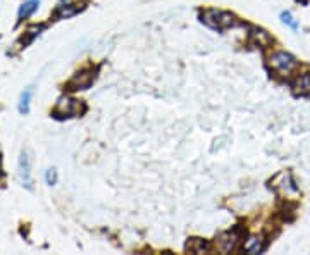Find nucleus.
<instances>
[{
	"label": "nucleus",
	"instance_id": "f257e3e1",
	"mask_svg": "<svg viewBox=\"0 0 310 255\" xmlns=\"http://www.w3.org/2000/svg\"><path fill=\"white\" fill-rule=\"evenodd\" d=\"M269 64L279 76H290L298 67V60L288 52H274L269 59Z\"/></svg>",
	"mask_w": 310,
	"mask_h": 255
},
{
	"label": "nucleus",
	"instance_id": "f03ea898",
	"mask_svg": "<svg viewBox=\"0 0 310 255\" xmlns=\"http://www.w3.org/2000/svg\"><path fill=\"white\" fill-rule=\"evenodd\" d=\"M202 21L214 29H228V28H231V26L236 24V17L231 14V12L216 11V9L205 11L203 16H202Z\"/></svg>",
	"mask_w": 310,
	"mask_h": 255
},
{
	"label": "nucleus",
	"instance_id": "7ed1b4c3",
	"mask_svg": "<svg viewBox=\"0 0 310 255\" xmlns=\"http://www.w3.org/2000/svg\"><path fill=\"white\" fill-rule=\"evenodd\" d=\"M272 187L276 188L278 192L285 193L286 197L296 195V193H298V187L295 185V181L291 178L290 172H281V174H278L276 179L272 181Z\"/></svg>",
	"mask_w": 310,
	"mask_h": 255
},
{
	"label": "nucleus",
	"instance_id": "20e7f679",
	"mask_svg": "<svg viewBox=\"0 0 310 255\" xmlns=\"http://www.w3.org/2000/svg\"><path fill=\"white\" fill-rule=\"evenodd\" d=\"M55 112H57V114L60 112V114H64V116H76V114L85 112V105H83L80 100H73V98H60Z\"/></svg>",
	"mask_w": 310,
	"mask_h": 255
},
{
	"label": "nucleus",
	"instance_id": "39448f33",
	"mask_svg": "<svg viewBox=\"0 0 310 255\" xmlns=\"http://www.w3.org/2000/svg\"><path fill=\"white\" fill-rule=\"evenodd\" d=\"M29 169H31V159H29L28 152H23V154H21V159H19V178H21L23 187H26V188L33 187L31 171H29Z\"/></svg>",
	"mask_w": 310,
	"mask_h": 255
},
{
	"label": "nucleus",
	"instance_id": "423d86ee",
	"mask_svg": "<svg viewBox=\"0 0 310 255\" xmlns=\"http://www.w3.org/2000/svg\"><path fill=\"white\" fill-rule=\"evenodd\" d=\"M95 81V72L93 71H81L69 81V90H86L90 88V85Z\"/></svg>",
	"mask_w": 310,
	"mask_h": 255
},
{
	"label": "nucleus",
	"instance_id": "0eeeda50",
	"mask_svg": "<svg viewBox=\"0 0 310 255\" xmlns=\"http://www.w3.org/2000/svg\"><path fill=\"white\" fill-rule=\"evenodd\" d=\"M236 243H238V233L236 231L222 233V235L217 236V241H216L217 248H219L222 253H228V252H231V250H234Z\"/></svg>",
	"mask_w": 310,
	"mask_h": 255
},
{
	"label": "nucleus",
	"instance_id": "6e6552de",
	"mask_svg": "<svg viewBox=\"0 0 310 255\" xmlns=\"http://www.w3.org/2000/svg\"><path fill=\"white\" fill-rule=\"evenodd\" d=\"M293 93L296 97H308L310 95V72H303V75H298L295 78L293 85Z\"/></svg>",
	"mask_w": 310,
	"mask_h": 255
},
{
	"label": "nucleus",
	"instance_id": "1a4fd4ad",
	"mask_svg": "<svg viewBox=\"0 0 310 255\" xmlns=\"http://www.w3.org/2000/svg\"><path fill=\"white\" fill-rule=\"evenodd\" d=\"M265 248V240L262 235H252L248 236L247 241L243 243V250L247 253H262Z\"/></svg>",
	"mask_w": 310,
	"mask_h": 255
},
{
	"label": "nucleus",
	"instance_id": "9d476101",
	"mask_svg": "<svg viewBox=\"0 0 310 255\" xmlns=\"http://www.w3.org/2000/svg\"><path fill=\"white\" fill-rule=\"evenodd\" d=\"M252 40L257 43L259 47H269L272 43V37L260 28H252Z\"/></svg>",
	"mask_w": 310,
	"mask_h": 255
},
{
	"label": "nucleus",
	"instance_id": "9b49d317",
	"mask_svg": "<svg viewBox=\"0 0 310 255\" xmlns=\"http://www.w3.org/2000/svg\"><path fill=\"white\" fill-rule=\"evenodd\" d=\"M38 4H40V0H28V2H24L19 9V14H17L19 16V21L28 19V17L38 9Z\"/></svg>",
	"mask_w": 310,
	"mask_h": 255
},
{
	"label": "nucleus",
	"instance_id": "f8f14e48",
	"mask_svg": "<svg viewBox=\"0 0 310 255\" xmlns=\"http://www.w3.org/2000/svg\"><path fill=\"white\" fill-rule=\"evenodd\" d=\"M186 250H190V252H193V253H205V252H209V243L200 238H191L186 243Z\"/></svg>",
	"mask_w": 310,
	"mask_h": 255
},
{
	"label": "nucleus",
	"instance_id": "ddd939ff",
	"mask_svg": "<svg viewBox=\"0 0 310 255\" xmlns=\"http://www.w3.org/2000/svg\"><path fill=\"white\" fill-rule=\"evenodd\" d=\"M31 93L33 90L31 88H26L23 93H21V98H19V112L23 114H28L29 111V102H31Z\"/></svg>",
	"mask_w": 310,
	"mask_h": 255
},
{
	"label": "nucleus",
	"instance_id": "4468645a",
	"mask_svg": "<svg viewBox=\"0 0 310 255\" xmlns=\"http://www.w3.org/2000/svg\"><path fill=\"white\" fill-rule=\"evenodd\" d=\"M281 21L285 24L290 26L291 29H298V23H296V21L293 19V16H291L290 12H283V14H281Z\"/></svg>",
	"mask_w": 310,
	"mask_h": 255
},
{
	"label": "nucleus",
	"instance_id": "2eb2a0df",
	"mask_svg": "<svg viewBox=\"0 0 310 255\" xmlns=\"http://www.w3.org/2000/svg\"><path fill=\"white\" fill-rule=\"evenodd\" d=\"M45 179H47V183H49V185H55V181H57V171L49 169V171H47V174H45Z\"/></svg>",
	"mask_w": 310,
	"mask_h": 255
},
{
	"label": "nucleus",
	"instance_id": "dca6fc26",
	"mask_svg": "<svg viewBox=\"0 0 310 255\" xmlns=\"http://www.w3.org/2000/svg\"><path fill=\"white\" fill-rule=\"evenodd\" d=\"M4 181V171H2V159H0V183Z\"/></svg>",
	"mask_w": 310,
	"mask_h": 255
}]
</instances>
